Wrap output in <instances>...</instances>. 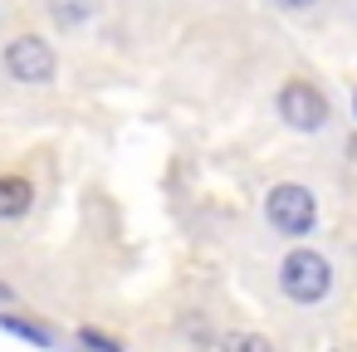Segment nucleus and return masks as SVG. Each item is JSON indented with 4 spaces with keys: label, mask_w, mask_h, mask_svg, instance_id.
Listing matches in <instances>:
<instances>
[{
    "label": "nucleus",
    "mask_w": 357,
    "mask_h": 352,
    "mask_svg": "<svg viewBox=\"0 0 357 352\" xmlns=\"http://www.w3.org/2000/svg\"><path fill=\"white\" fill-rule=\"evenodd\" d=\"M0 303H15V289H10L6 279H0Z\"/></svg>",
    "instance_id": "nucleus-10"
},
{
    "label": "nucleus",
    "mask_w": 357,
    "mask_h": 352,
    "mask_svg": "<svg viewBox=\"0 0 357 352\" xmlns=\"http://www.w3.org/2000/svg\"><path fill=\"white\" fill-rule=\"evenodd\" d=\"M79 347L84 352H123V342L108 337V332H98V328H79Z\"/></svg>",
    "instance_id": "nucleus-8"
},
{
    "label": "nucleus",
    "mask_w": 357,
    "mask_h": 352,
    "mask_svg": "<svg viewBox=\"0 0 357 352\" xmlns=\"http://www.w3.org/2000/svg\"><path fill=\"white\" fill-rule=\"evenodd\" d=\"M6 69H10V79L25 84V89H45V84H54L59 59H54L50 40H40V35H15V40L6 45Z\"/></svg>",
    "instance_id": "nucleus-4"
},
{
    "label": "nucleus",
    "mask_w": 357,
    "mask_h": 352,
    "mask_svg": "<svg viewBox=\"0 0 357 352\" xmlns=\"http://www.w3.org/2000/svg\"><path fill=\"white\" fill-rule=\"evenodd\" d=\"M0 328H6V332H15V337H25V342H35V347H50V342H54V332H50V328L25 323V318H10V313H0Z\"/></svg>",
    "instance_id": "nucleus-7"
},
{
    "label": "nucleus",
    "mask_w": 357,
    "mask_h": 352,
    "mask_svg": "<svg viewBox=\"0 0 357 352\" xmlns=\"http://www.w3.org/2000/svg\"><path fill=\"white\" fill-rule=\"evenodd\" d=\"M279 289L294 298V303H323L333 293V264L318 254V250H294L284 254L279 264Z\"/></svg>",
    "instance_id": "nucleus-2"
},
{
    "label": "nucleus",
    "mask_w": 357,
    "mask_h": 352,
    "mask_svg": "<svg viewBox=\"0 0 357 352\" xmlns=\"http://www.w3.org/2000/svg\"><path fill=\"white\" fill-rule=\"evenodd\" d=\"M274 113H279L284 128H294V132H323L328 118H333L323 89L308 84V79H289V84L274 93Z\"/></svg>",
    "instance_id": "nucleus-3"
},
{
    "label": "nucleus",
    "mask_w": 357,
    "mask_h": 352,
    "mask_svg": "<svg viewBox=\"0 0 357 352\" xmlns=\"http://www.w3.org/2000/svg\"><path fill=\"white\" fill-rule=\"evenodd\" d=\"M274 6H279V10H308L313 0H274Z\"/></svg>",
    "instance_id": "nucleus-9"
},
{
    "label": "nucleus",
    "mask_w": 357,
    "mask_h": 352,
    "mask_svg": "<svg viewBox=\"0 0 357 352\" xmlns=\"http://www.w3.org/2000/svg\"><path fill=\"white\" fill-rule=\"evenodd\" d=\"M264 220H269L279 235L298 240V235H308V230L318 225V196H313L303 181H279V186H269V196H264Z\"/></svg>",
    "instance_id": "nucleus-1"
},
{
    "label": "nucleus",
    "mask_w": 357,
    "mask_h": 352,
    "mask_svg": "<svg viewBox=\"0 0 357 352\" xmlns=\"http://www.w3.org/2000/svg\"><path fill=\"white\" fill-rule=\"evenodd\" d=\"M352 108H357V93H352Z\"/></svg>",
    "instance_id": "nucleus-11"
},
{
    "label": "nucleus",
    "mask_w": 357,
    "mask_h": 352,
    "mask_svg": "<svg viewBox=\"0 0 357 352\" xmlns=\"http://www.w3.org/2000/svg\"><path fill=\"white\" fill-rule=\"evenodd\" d=\"M220 352H274V342L264 332H250V328H235L220 337Z\"/></svg>",
    "instance_id": "nucleus-6"
},
{
    "label": "nucleus",
    "mask_w": 357,
    "mask_h": 352,
    "mask_svg": "<svg viewBox=\"0 0 357 352\" xmlns=\"http://www.w3.org/2000/svg\"><path fill=\"white\" fill-rule=\"evenodd\" d=\"M35 206V186L20 171H0V220H25Z\"/></svg>",
    "instance_id": "nucleus-5"
}]
</instances>
